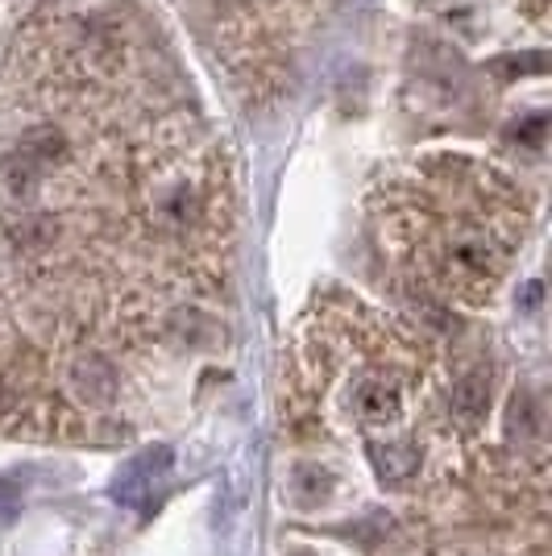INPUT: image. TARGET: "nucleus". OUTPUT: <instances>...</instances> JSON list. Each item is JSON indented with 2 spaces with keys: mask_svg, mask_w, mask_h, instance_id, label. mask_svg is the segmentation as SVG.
Masks as SVG:
<instances>
[{
  "mask_svg": "<svg viewBox=\"0 0 552 556\" xmlns=\"http://www.w3.org/2000/svg\"><path fill=\"white\" fill-rule=\"evenodd\" d=\"M171 448L166 444H159V448H146L138 462H129L121 473L113 478V494L121 507H129V510H138L146 507V498H150V486H154V478H162L166 469H171Z\"/></svg>",
  "mask_w": 552,
  "mask_h": 556,
  "instance_id": "1",
  "label": "nucleus"
},
{
  "mask_svg": "<svg viewBox=\"0 0 552 556\" xmlns=\"http://www.w3.org/2000/svg\"><path fill=\"white\" fill-rule=\"evenodd\" d=\"M366 457L374 478L387 486H407L412 478H419V465H424V453L412 441H369Z\"/></svg>",
  "mask_w": 552,
  "mask_h": 556,
  "instance_id": "2",
  "label": "nucleus"
},
{
  "mask_svg": "<svg viewBox=\"0 0 552 556\" xmlns=\"http://www.w3.org/2000/svg\"><path fill=\"white\" fill-rule=\"evenodd\" d=\"M486 403H490V374L486 370H465L457 382L449 387V407H453L465 424L482 419Z\"/></svg>",
  "mask_w": 552,
  "mask_h": 556,
  "instance_id": "3",
  "label": "nucleus"
},
{
  "mask_svg": "<svg viewBox=\"0 0 552 556\" xmlns=\"http://www.w3.org/2000/svg\"><path fill=\"white\" fill-rule=\"evenodd\" d=\"M506 432H511V441H519V444L540 441V407H536V399H531L528 391H519L515 399H511Z\"/></svg>",
  "mask_w": 552,
  "mask_h": 556,
  "instance_id": "4",
  "label": "nucleus"
},
{
  "mask_svg": "<svg viewBox=\"0 0 552 556\" xmlns=\"http://www.w3.org/2000/svg\"><path fill=\"white\" fill-rule=\"evenodd\" d=\"M17 510H22V490L13 478H0V528L4 523H13L17 519Z\"/></svg>",
  "mask_w": 552,
  "mask_h": 556,
  "instance_id": "5",
  "label": "nucleus"
}]
</instances>
